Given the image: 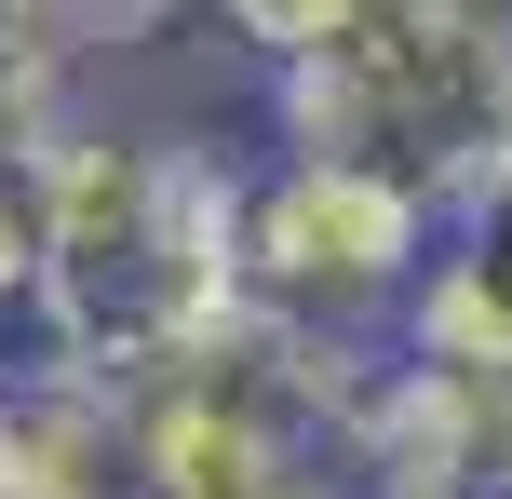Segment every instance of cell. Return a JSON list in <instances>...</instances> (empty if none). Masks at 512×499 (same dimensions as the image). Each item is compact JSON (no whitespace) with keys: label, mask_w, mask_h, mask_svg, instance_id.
Here are the masks:
<instances>
[{"label":"cell","mask_w":512,"mask_h":499,"mask_svg":"<svg viewBox=\"0 0 512 499\" xmlns=\"http://www.w3.org/2000/svg\"><path fill=\"white\" fill-rule=\"evenodd\" d=\"M81 68H95V41L68 0H0V162L14 176L81 122Z\"/></svg>","instance_id":"obj_6"},{"label":"cell","mask_w":512,"mask_h":499,"mask_svg":"<svg viewBox=\"0 0 512 499\" xmlns=\"http://www.w3.org/2000/svg\"><path fill=\"white\" fill-rule=\"evenodd\" d=\"M270 499H364V486H270Z\"/></svg>","instance_id":"obj_10"},{"label":"cell","mask_w":512,"mask_h":499,"mask_svg":"<svg viewBox=\"0 0 512 499\" xmlns=\"http://www.w3.org/2000/svg\"><path fill=\"white\" fill-rule=\"evenodd\" d=\"M405 365H472V378H512V203H472L445 216L432 270H418L405 324H391Z\"/></svg>","instance_id":"obj_5"},{"label":"cell","mask_w":512,"mask_h":499,"mask_svg":"<svg viewBox=\"0 0 512 499\" xmlns=\"http://www.w3.org/2000/svg\"><path fill=\"white\" fill-rule=\"evenodd\" d=\"M486 203H512V122H499V176H486Z\"/></svg>","instance_id":"obj_9"},{"label":"cell","mask_w":512,"mask_h":499,"mask_svg":"<svg viewBox=\"0 0 512 499\" xmlns=\"http://www.w3.org/2000/svg\"><path fill=\"white\" fill-rule=\"evenodd\" d=\"M27 230H41L27 338L54 365H95L108 392L189 365L243 324V162H216L203 135L81 108L27 162Z\"/></svg>","instance_id":"obj_1"},{"label":"cell","mask_w":512,"mask_h":499,"mask_svg":"<svg viewBox=\"0 0 512 499\" xmlns=\"http://www.w3.org/2000/svg\"><path fill=\"white\" fill-rule=\"evenodd\" d=\"M432 243H445V216L418 189L364 176V162H310V149L243 162V324H270V338L378 351L405 324Z\"/></svg>","instance_id":"obj_3"},{"label":"cell","mask_w":512,"mask_h":499,"mask_svg":"<svg viewBox=\"0 0 512 499\" xmlns=\"http://www.w3.org/2000/svg\"><path fill=\"white\" fill-rule=\"evenodd\" d=\"M256 108H270V149L364 162L432 216H472L512 122V0H391L378 27L270 68Z\"/></svg>","instance_id":"obj_2"},{"label":"cell","mask_w":512,"mask_h":499,"mask_svg":"<svg viewBox=\"0 0 512 499\" xmlns=\"http://www.w3.org/2000/svg\"><path fill=\"white\" fill-rule=\"evenodd\" d=\"M27 284H41V230H27V176L0 162V338H27Z\"/></svg>","instance_id":"obj_8"},{"label":"cell","mask_w":512,"mask_h":499,"mask_svg":"<svg viewBox=\"0 0 512 499\" xmlns=\"http://www.w3.org/2000/svg\"><path fill=\"white\" fill-rule=\"evenodd\" d=\"M391 0H203V27L243 54L256 81L270 68H297V54H324V41H351V27H378Z\"/></svg>","instance_id":"obj_7"},{"label":"cell","mask_w":512,"mask_h":499,"mask_svg":"<svg viewBox=\"0 0 512 499\" xmlns=\"http://www.w3.org/2000/svg\"><path fill=\"white\" fill-rule=\"evenodd\" d=\"M0 499H135L122 392L95 365H54L41 338L0 365Z\"/></svg>","instance_id":"obj_4"}]
</instances>
